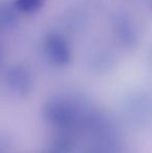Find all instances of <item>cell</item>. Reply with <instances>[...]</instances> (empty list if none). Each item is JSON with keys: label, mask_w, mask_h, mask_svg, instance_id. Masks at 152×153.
<instances>
[{"label": "cell", "mask_w": 152, "mask_h": 153, "mask_svg": "<svg viewBox=\"0 0 152 153\" xmlns=\"http://www.w3.org/2000/svg\"><path fill=\"white\" fill-rule=\"evenodd\" d=\"M48 153H53V152H51V151H49V152H48Z\"/></svg>", "instance_id": "cell-11"}, {"label": "cell", "mask_w": 152, "mask_h": 153, "mask_svg": "<svg viewBox=\"0 0 152 153\" xmlns=\"http://www.w3.org/2000/svg\"><path fill=\"white\" fill-rule=\"evenodd\" d=\"M150 68H151V71H152V56L150 57Z\"/></svg>", "instance_id": "cell-10"}, {"label": "cell", "mask_w": 152, "mask_h": 153, "mask_svg": "<svg viewBox=\"0 0 152 153\" xmlns=\"http://www.w3.org/2000/svg\"><path fill=\"white\" fill-rule=\"evenodd\" d=\"M5 82L12 93L18 97H27L33 91V77L25 67L15 66L8 69L5 75Z\"/></svg>", "instance_id": "cell-4"}, {"label": "cell", "mask_w": 152, "mask_h": 153, "mask_svg": "<svg viewBox=\"0 0 152 153\" xmlns=\"http://www.w3.org/2000/svg\"><path fill=\"white\" fill-rule=\"evenodd\" d=\"M121 111L126 121L133 126H152V94L146 91L127 93L122 100Z\"/></svg>", "instance_id": "cell-2"}, {"label": "cell", "mask_w": 152, "mask_h": 153, "mask_svg": "<svg viewBox=\"0 0 152 153\" xmlns=\"http://www.w3.org/2000/svg\"><path fill=\"white\" fill-rule=\"evenodd\" d=\"M133 25L127 21H123L117 26L118 40L124 45H132L136 41V33L133 29Z\"/></svg>", "instance_id": "cell-6"}, {"label": "cell", "mask_w": 152, "mask_h": 153, "mask_svg": "<svg viewBox=\"0 0 152 153\" xmlns=\"http://www.w3.org/2000/svg\"><path fill=\"white\" fill-rule=\"evenodd\" d=\"M95 105L81 95L61 93L46 101L43 113L47 122L59 130L82 131Z\"/></svg>", "instance_id": "cell-1"}, {"label": "cell", "mask_w": 152, "mask_h": 153, "mask_svg": "<svg viewBox=\"0 0 152 153\" xmlns=\"http://www.w3.org/2000/svg\"><path fill=\"white\" fill-rule=\"evenodd\" d=\"M0 57H1V53H0Z\"/></svg>", "instance_id": "cell-12"}, {"label": "cell", "mask_w": 152, "mask_h": 153, "mask_svg": "<svg viewBox=\"0 0 152 153\" xmlns=\"http://www.w3.org/2000/svg\"><path fill=\"white\" fill-rule=\"evenodd\" d=\"M44 52L51 64L56 67H65L71 61V49L69 43L62 34L49 33L43 44Z\"/></svg>", "instance_id": "cell-3"}, {"label": "cell", "mask_w": 152, "mask_h": 153, "mask_svg": "<svg viewBox=\"0 0 152 153\" xmlns=\"http://www.w3.org/2000/svg\"><path fill=\"white\" fill-rule=\"evenodd\" d=\"M8 150V143L6 140L0 137V153H6Z\"/></svg>", "instance_id": "cell-9"}, {"label": "cell", "mask_w": 152, "mask_h": 153, "mask_svg": "<svg viewBox=\"0 0 152 153\" xmlns=\"http://www.w3.org/2000/svg\"><path fill=\"white\" fill-rule=\"evenodd\" d=\"M85 153H121L122 143L119 130L89 137Z\"/></svg>", "instance_id": "cell-5"}, {"label": "cell", "mask_w": 152, "mask_h": 153, "mask_svg": "<svg viewBox=\"0 0 152 153\" xmlns=\"http://www.w3.org/2000/svg\"><path fill=\"white\" fill-rule=\"evenodd\" d=\"M13 8H15L14 6H13ZM13 8L0 2V27L6 26V25H10L13 23L15 19Z\"/></svg>", "instance_id": "cell-8"}, {"label": "cell", "mask_w": 152, "mask_h": 153, "mask_svg": "<svg viewBox=\"0 0 152 153\" xmlns=\"http://www.w3.org/2000/svg\"><path fill=\"white\" fill-rule=\"evenodd\" d=\"M45 0H15L14 7L22 14H35L44 6Z\"/></svg>", "instance_id": "cell-7"}]
</instances>
